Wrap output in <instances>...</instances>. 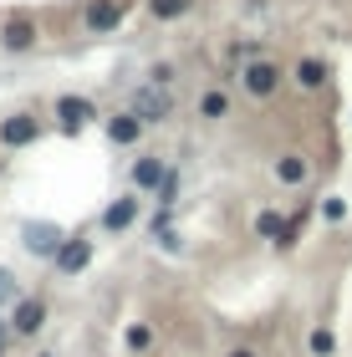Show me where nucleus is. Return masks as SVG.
Here are the masks:
<instances>
[{
    "label": "nucleus",
    "instance_id": "f257e3e1",
    "mask_svg": "<svg viewBox=\"0 0 352 357\" xmlns=\"http://www.w3.org/2000/svg\"><path fill=\"white\" fill-rule=\"evenodd\" d=\"M281 82H286V72H281V61H270V56H250L245 67H240V87H245L250 97H276L281 92Z\"/></svg>",
    "mask_w": 352,
    "mask_h": 357
},
{
    "label": "nucleus",
    "instance_id": "f03ea898",
    "mask_svg": "<svg viewBox=\"0 0 352 357\" xmlns=\"http://www.w3.org/2000/svg\"><path fill=\"white\" fill-rule=\"evenodd\" d=\"M133 112H138L143 123H169L174 118V97L158 87V82H148V87L133 92Z\"/></svg>",
    "mask_w": 352,
    "mask_h": 357
},
{
    "label": "nucleus",
    "instance_id": "7ed1b4c3",
    "mask_svg": "<svg viewBox=\"0 0 352 357\" xmlns=\"http://www.w3.org/2000/svg\"><path fill=\"white\" fill-rule=\"evenodd\" d=\"M41 41V31L31 15H10L6 26H0V52H31V46Z\"/></svg>",
    "mask_w": 352,
    "mask_h": 357
},
{
    "label": "nucleus",
    "instance_id": "20e7f679",
    "mask_svg": "<svg viewBox=\"0 0 352 357\" xmlns=\"http://www.w3.org/2000/svg\"><path fill=\"white\" fill-rule=\"evenodd\" d=\"M41 138V123L31 118V112H10L6 123H0V149H26V143Z\"/></svg>",
    "mask_w": 352,
    "mask_h": 357
},
{
    "label": "nucleus",
    "instance_id": "39448f33",
    "mask_svg": "<svg viewBox=\"0 0 352 357\" xmlns=\"http://www.w3.org/2000/svg\"><path fill=\"white\" fill-rule=\"evenodd\" d=\"M82 26L92 31V36H107V31H118V26H123V0H87Z\"/></svg>",
    "mask_w": 352,
    "mask_h": 357
},
{
    "label": "nucleus",
    "instance_id": "423d86ee",
    "mask_svg": "<svg viewBox=\"0 0 352 357\" xmlns=\"http://www.w3.org/2000/svg\"><path fill=\"white\" fill-rule=\"evenodd\" d=\"M52 261H56V271H61V275L87 271V261H92V240H82V235H77V240H61V250L52 255Z\"/></svg>",
    "mask_w": 352,
    "mask_h": 357
},
{
    "label": "nucleus",
    "instance_id": "0eeeda50",
    "mask_svg": "<svg viewBox=\"0 0 352 357\" xmlns=\"http://www.w3.org/2000/svg\"><path fill=\"white\" fill-rule=\"evenodd\" d=\"M61 240H67V235H61L56 225H46V220H41V225H26V250H31V255H56Z\"/></svg>",
    "mask_w": 352,
    "mask_h": 357
},
{
    "label": "nucleus",
    "instance_id": "6e6552de",
    "mask_svg": "<svg viewBox=\"0 0 352 357\" xmlns=\"http://www.w3.org/2000/svg\"><path fill=\"white\" fill-rule=\"evenodd\" d=\"M138 220V194H123V199H113V204H107L102 209V230H128V225H133Z\"/></svg>",
    "mask_w": 352,
    "mask_h": 357
},
{
    "label": "nucleus",
    "instance_id": "1a4fd4ad",
    "mask_svg": "<svg viewBox=\"0 0 352 357\" xmlns=\"http://www.w3.org/2000/svg\"><path fill=\"white\" fill-rule=\"evenodd\" d=\"M46 321V306L41 301H31V296H21L15 301V312H10V327L21 332V337H36V327Z\"/></svg>",
    "mask_w": 352,
    "mask_h": 357
},
{
    "label": "nucleus",
    "instance_id": "9d476101",
    "mask_svg": "<svg viewBox=\"0 0 352 357\" xmlns=\"http://www.w3.org/2000/svg\"><path fill=\"white\" fill-rule=\"evenodd\" d=\"M138 133H143V118L133 107L128 112H118V118H107V138L118 143V149H128V143H138Z\"/></svg>",
    "mask_w": 352,
    "mask_h": 357
},
{
    "label": "nucleus",
    "instance_id": "9b49d317",
    "mask_svg": "<svg viewBox=\"0 0 352 357\" xmlns=\"http://www.w3.org/2000/svg\"><path fill=\"white\" fill-rule=\"evenodd\" d=\"M164 174H169V164L158 153H138V164H133V184L138 189H158V184H164Z\"/></svg>",
    "mask_w": 352,
    "mask_h": 357
},
{
    "label": "nucleus",
    "instance_id": "f8f14e48",
    "mask_svg": "<svg viewBox=\"0 0 352 357\" xmlns=\"http://www.w3.org/2000/svg\"><path fill=\"white\" fill-rule=\"evenodd\" d=\"M56 118H61L67 133H82V123L92 118V102H87V97H61V102H56Z\"/></svg>",
    "mask_w": 352,
    "mask_h": 357
},
{
    "label": "nucleus",
    "instance_id": "ddd939ff",
    "mask_svg": "<svg viewBox=\"0 0 352 357\" xmlns=\"http://www.w3.org/2000/svg\"><path fill=\"white\" fill-rule=\"evenodd\" d=\"M296 87H301V92H322V87H327V61L301 56V61H296Z\"/></svg>",
    "mask_w": 352,
    "mask_h": 357
},
{
    "label": "nucleus",
    "instance_id": "4468645a",
    "mask_svg": "<svg viewBox=\"0 0 352 357\" xmlns=\"http://www.w3.org/2000/svg\"><path fill=\"white\" fill-rule=\"evenodd\" d=\"M276 178H281V184H307V158H301V153H286L281 164H276Z\"/></svg>",
    "mask_w": 352,
    "mask_h": 357
},
{
    "label": "nucleus",
    "instance_id": "2eb2a0df",
    "mask_svg": "<svg viewBox=\"0 0 352 357\" xmlns=\"http://www.w3.org/2000/svg\"><path fill=\"white\" fill-rule=\"evenodd\" d=\"M281 230H286V220L276 215V209H266V215H255V235H261V240H281Z\"/></svg>",
    "mask_w": 352,
    "mask_h": 357
},
{
    "label": "nucleus",
    "instance_id": "dca6fc26",
    "mask_svg": "<svg viewBox=\"0 0 352 357\" xmlns=\"http://www.w3.org/2000/svg\"><path fill=\"white\" fill-rule=\"evenodd\" d=\"M189 6H194V0H148V10L158 15V21H179Z\"/></svg>",
    "mask_w": 352,
    "mask_h": 357
},
{
    "label": "nucleus",
    "instance_id": "f3484780",
    "mask_svg": "<svg viewBox=\"0 0 352 357\" xmlns=\"http://www.w3.org/2000/svg\"><path fill=\"white\" fill-rule=\"evenodd\" d=\"M199 112H204V118H225V112H230V97L220 92V87L204 92V97H199Z\"/></svg>",
    "mask_w": 352,
    "mask_h": 357
},
{
    "label": "nucleus",
    "instance_id": "a211bd4d",
    "mask_svg": "<svg viewBox=\"0 0 352 357\" xmlns=\"http://www.w3.org/2000/svg\"><path fill=\"white\" fill-rule=\"evenodd\" d=\"M15 301H21V286H15L10 271H0V312H6V306H15Z\"/></svg>",
    "mask_w": 352,
    "mask_h": 357
},
{
    "label": "nucleus",
    "instance_id": "6ab92c4d",
    "mask_svg": "<svg viewBox=\"0 0 352 357\" xmlns=\"http://www.w3.org/2000/svg\"><path fill=\"white\" fill-rule=\"evenodd\" d=\"M332 347H337V337H332L327 327H316V332H312V352H316V357H332Z\"/></svg>",
    "mask_w": 352,
    "mask_h": 357
},
{
    "label": "nucleus",
    "instance_id": "aec40b11",
    "mask_svg": "<svg viewBox=\"0 0 352 357\" xmlns=\"http://www.w3.org/2000/svg\"><path fill=\"white\" fill-rule=\"evenodd\" d=\"M148 342H153V332H148V327H128V347H133V352H143Z\"/></svg>",
    "mask_w": 352,
    "mask_h": 357
},
{
    "label": "nucleus",
    "instance_id": "412c9836",
    "mask_svg": "<svg viewBox=\"0 0 352 357\" xmlns=\"http://www.w3.org/2000/svg\"><path fill=\"white\" fill-rule=\"evenodd\" d=\"M322 215H327V220H342V215H347V204H342V199H327V204H322Z\"/></svg>",
    "mask_w": 352,
    "mask_h": 357
},
{
    "label": "nucleus",
    "instance_id": "4be33fe9",
    "mask_svg": "<svg viewBox=\"0 0 352 357\" xmlns=\"http://www.w3.org/2000/svg\"><path fill=\"white\" fill-rule=\"evenodd\" d=\"M10 332H15V327H10V321H6V317H0V352H6V347H10Z\"/></svg>",
    "mask_w": 352,
    "mask_h": 357
},
{
    "label": "nucleus",
    "instance_id": "5701e85b",
    "mask_svg": "<svg viewBox=\"0 0 352 357\" xmlns=\"http://www.w3.org/2000/svg\"><path fill=\"white\" fill-rule=\"evenodd\" d=\"M230 357H255V352H245V347H240V352H230Z\"/></svg>",
    "mask_w": 352,
    "mask_h": 357
}]
</instances>
